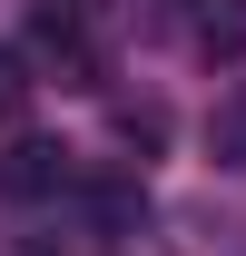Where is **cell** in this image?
Listing matches in <instances>:
<instances>
[{
	"label": "cell",
	"instance_id": "cell-2",
	"mask_svg": "<svg viewBox=\"0 0 246 256\" xmlns=\"http://www.w3.org/2000/svg\"><path fill=\"white\" fill-rule=\"evenodd\" d=\"M187 20L207 60H246V0H187Z\"/></svg>",
	"mask_w": 246,
	"mask_h": 256
},
{
	"label": "cell",
	"instance_id": "cell-3",
	"mask_svg": "<svg viewBox=\"0 0 246 256\" xmlns=\"http://www.w3.org/2000/svg\"><path fill=\"white\" fill-rule=\"evenodd\" d=\"M207 158H216V168H246V79L207 108Z\"/></svg>",
	"mask_w": 246,
	"mask_h": 256
},
{
	"label": "cell",
	"instance_id": "cell-1",
	"mask_svg": "<svg viewBox=\"0 0 246 256\" xmlns=\"http://www.w3.org/2000/svg\"><path fill=\"white\" fill-rule=\"evenodd\" d=\"M0 188H10V197H60V188H69V158L50 148V138H10V158H0Z\"/></svg>",
	"mask_w": 246,
	"mask_h": 256
},
{
	"label": "cell",
	"instance_id": "cell-5",
	"mask_svg": "<svg viewBox=\"0 0 246 256\" xmlns=\"http://www.w3.org/2000/svg\"><path fill=\"white\" fill-rule=\"evenodd\" d=\"M89 207L118 226V217H138V188H128V178H89Z\"/></svg>",
	"mask_w": 246,
	"mask_h": 256
},
{
	"label": "cell",
	"instance_id": "cell-6",
	"mask_svg": "<svg viewBox=\"0 0 246 256\" xmlns=\"http://www.w3.org/2000/svg\"><path fill=\"white\" fill-rule=\"evenodd\" d=\"M118 138H128V148H158L168 118H158V108H118Z\"/></svg>",
	"mask_w": 246,
	"mask_h": 256
},
{
	"label": "cell",
	"instance_id": "cell-4",
	"mask_svg": "<svg viewBox=\"0 0 246 256\" xmlns=\"http://www.w3.org/2000/svg\"><path fill=\"white\" fill-rule=\"evenodd\" d=\"M20 108H30V60L0 50V118H20Z\"/></svg>",
	"mask_w": 246,
	"mask_h": 256
}]
</instances>
